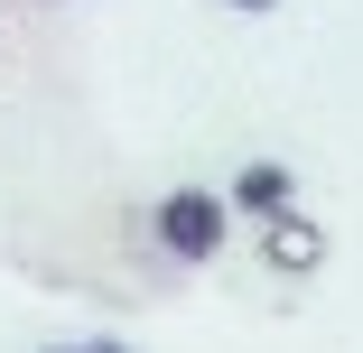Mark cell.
I'll list each match as a JSON object with an SVG mask.
<instances>
[{
	"instance_id": "1",
	"label": "cell",
	"mask_w": 363,
	"mask_h": 353,
	"mask_svg": "<svg viewBox=\"0 0 363 353\" xmlns=\"http://www.w3.org/2000/svg\"><path fill=\"white\" fill-rule=\"evenodd\" d=\"M150 233H159V251H177V260L196 270V260H214V251L233 242V204L214 195V186H177V195H159Z\"/></svg>"
},
{
	"instance_id": "2",
	"label": "cell",
	"mask_w": 363,
	"mask_h": 353,
	"mask_svg": "<svg viewBox=\"0 0 363 353\" xmlns=\"http://www.w3.org/2000/svg\"><path fill=\"white\" fill-rule=\"evenodd\" d=\"M224 204H233V214H252V224H279V214H298V168H279V158H252V168H233Z\"/></svg>"
},
{
	"instance_id": "3",
	"label": "cell",
	"mask_w": 363,
	"mask_h": 353,
	"mask_svg": "<svg viewBox=\"0 0 363 353\" xmlns=\"http://www.w3.org/2000/svg\"><path fill=\"white\" fill-rule=\"evenodd\" d=\"M261 251H270L279 270H317V260H326V233H317L308 214H279V224H261Z\"/></svg>"
},
{
	"instance_id": "4",
	"label": "cell",
	"mask_w": 363,
	"mask_h": 353,
	"mask_svg": "<svg viewBox=\"0 0 363 353\" xmlns=\"http://www.w3.org/2000/svg\"><path fill=\"white\" fill-rule=\"evenodd\" d=\"M84 353H130V344H121V335H103V344H84Z\"/></svg>"
},
{
	"instance_id": "5",
	"label": "cell",
	"mask_w": 363,
	"mask_h": 353,
	"mask_svg": "<svg viewBox=\"0 0 363 353\" xmlns=\"http://www.w3.org/2000/svg\"><path fill=\"white\" fill-rule=\"evenodd\" d=\"M233 10H252V19H261V10H279V0H233Z\"/></svg>"
},
{
	"instance_id": "6",
	"label": "cell",
	"mask_w": 363,
	"mask_h": 353,
	"mask_svg": "<svg viewBox=\"0 0 363 353\" xmlns=\"http://www.w3.org/2000/svg\"><path fill=\"white\" fill-rule=\"evenodd\" d=\"M56 353H84V344H56Z\"/></svg>"
}]
</instances>
